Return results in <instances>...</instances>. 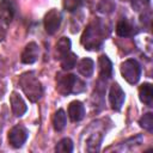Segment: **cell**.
Masks as SVG:
<instances>
[{"mask_svg":"<svg viewBox=\"0 0 153 153\" xmlns=\"http://www.w3.org/2000/svg\"><path fill=\"white\" fill-rule=\"evenodd\" d=\"M105 36V25L99 20L93 22L85 29L81 36V44L87 50H98L102 47Z\"/></svg>","mask_w":153,"mask_h":153,"instance_id":"obj_1","label":"cell"},{"mask_svg":"<svg viewBox=\"0 0 153 153\" xmlns=\"http://www.w3.org/2000/svg\"><path fill=\"white\" fill-rule=\"evenodd\" d=\"M19 85L30 102L35 103L41 99L43 94V87L33 72H26L22 74L19 78Z\"/></svg>","mask_w":153,"mask_h":153,"instance_id":"obj_2","label":"cell"},{"mask_svg":"<svg viewBox=\"0 0 153 153\" xmlns=\"http://www.w3.org/2000/svg\"><path fill=\"white\" fill-rule=\"evenodd\" d=\"M85 82L73 74L57 73L56 75V91L62 96H67L69 93H80L85 90Z\"/></svg>","mask_w":153,"mask_h":153,"instance_id":"obj_3","label":"cell"},{"mask_svg":"<svg viewBox=\"0 0 153 153\" xmlns=\"http://www.w3.org/2000/svg\"><path fill=\"white\" fill-rule=\"evenodd\" d=\"M121 74L127 82L134 85L141 76V67L136 60L128 59L121 63Z\"/></svg>","mask_w":153,"mask_h":153,"instance_id":"obj_4","label":"cell"},{"mask_svg":"<svg viewBox=\"0 0 153 153\" xmlns=\"http://www.w3.org/2000/svg\"><path fill=\"white\" fill-rule=\"evenodd\" d=\"M62 22V13L56 10V8H51L45 16H44V29L49 35H54Z\"/></svg>","mask_w":153,"mask_h":153,"instance_id":"obj_5","label":"cell"},{"mask_svg":"<svg viewBox=\"0 0 153 153\" xmlns=\"http://www.w3.org/2000/svg\"><path fill=\"white\" fill-rule=\"evenodd\" d=\"M29 131L24 126H14L8 133V142L14 148H20L27 140Z\"/></svg>","mask_w":153,"mask_h":153,"instance_id":"obj_6","label":"cell"},{"mask_svg":"<svg viewBox=\"0 0 153 153\" xmlns=\"http://www.w3.org/2000/svg\"><path fill=\"white\" fill-rule=\"evenodd\" d=\"M124 98H126V94H124V91L122 90V87L117 82L112 84L110 87V92H109V100H110L111 108L115 111H120L122 109Z\"/></svg>","mask_w":153,"mask_h":153,"instance_id":"obj_7","label":"cell"},{"mask_svg":"<svg viewBox=\"0 0 153 153\" xmlns=\"http://www.w3.org/2000/svg\"><path fill=\"white\" fill-rule=\"evenodd\" d=\"M10 103H11L12 111H13L14 116H17V117L23 116V115L26 112V110H27V106H26L24 99H23L22 96H20L18 92H16V91H13V92L11 93V96H10Z\"/></svg>","mask_w":153,"mask_h":153,"instance_id":"obj_8","label":"cell"},{"mask_svg":"<svg viewBox=\"0 0 153 153\" xmlns=\"http://www.w3.org/2000/svg\"><path fill=\"white\" fill-rule=\"evenodd\" d=\"M38 55H39L38 45L35 42H30L29 44H26L24 51L22 53V62L26 65H31L37 61Z\"/></svg>","mask_w":153,"mask_h":153,"instance_id":"obj_9","label":"cell"},{"mask_svg":"<svg viewBox=\"0 0 153 153\" xmlns=\"http://www.w3.org/2000/svg\"><path fill=\"white\" fill-rule=\"evenodd\" d=\"M68 116L71 121L73 122H79L84 118L85 116V108L81 102L79 100H73L68 105Z\"/></svg>","mask_w":153,"mask_h":153,"instance_id":"obj_10","label":"cell"},{"mask_svg":"<svg viewBox=\"0 0 153 153\" xmlns=\"http://www.w3.org/2000/svg\"><path fill=\"white\" fill-rule=\"evenodd\" d=\"M98 66H99V74L104 79H109L112 75V63L110 59L106 55H102L98 59Z\"/></svg>","mask_w":153,"mask_h":153,"instance_id":"obj_11","label":"cell"},{"mask_svg":"<svg viewBox=\"0 0 153 153\" xmlns=\"http://www.w3.org/2000/svg\"><path fill=\"white\" fill-rule=\"evenodd\" d=\"M139 98L147 106H152L153 99V88L149 82H145L139 87Z\"/></svg>","mask_w":153,"mask_h":153,"instance_id":"obj_12","label":"cell"},{"mask_svg":"<svg viewBox=\"0 0 153 153\" xmlns=\"http://www.w3.org/2000/svg\"><path fill=\"white\" fill-rule=\"evenodd\" d=\"M93 71H94V62H93V60H91L88 57H85V59H81L78 62V72L82 76L90 78L93 74Z\"/></svg>","mask_w":153,"mask_h":153,"instance_id":"obj_13","label":"cell"},{"mask_svg":"<svg viewBox=\"0 0 153 153\" xmlns=\"http://www.w3.org/2000/svg\"><path fill=\"white\" fill-rule=\"evenodd\" d=\"M13 14H14V11L12 5L7 1H1L0 2V22L10 23L13 18Z\"/></svg>","mask_w":153,"mask_h":153,"instance_id":"obj_14","label":"cell"},{"mask_svg":"<svg viewBox=\"0 0 153 153\" xmlns=\"http://www.w3.org/2000/svg\"><path fill=\"white\" fill-rule=\"evenodd\" d=\"M116 33L120 36V37H128L133 33V26L126 19H121L117 25H116Z\"/></svg>","mask_w":153,"mask_h":153,"instance_id":"obj_15","label":"cell"},{"mask_svg":"<svg viewBox=\"0 0 153 153\" xmlns=\"http://www.w3.org/2000/svg\"><path fill=\"white\" fill-rule=\"evenodd\" d=\"M66 123H67V117H66V114L62 109H59L54 117H53V126H54V129L56 131H61L65 127H66Z\"/></svg>","mask_w":153,"mask_h":153,"instance_id":"obj_16","label":"cell"},{"mask_svg":"<svg viewBox=\"0 0 153 153\" xmlns=\"http://www.w3.org/2000/svg\"><path fill=\"white\" fill-rule=\"evenodd\" d=\"M71 45H72V43H71V39L68 37H61L57 41V43H56V53L59 54L60 59L71 51Z\"/></svg>","mask_w":153,"mask_h":153,"instance_id":"obj_17","label":"cell"},{"mask_svg":"<svg viewBox=\"0 0 153 153\" xmlns=\"http://www.w3.org/2000/svg\"><path fill=\"white\" fill-rule=\"evenodd\" d=\"M76 55L72 51H69L68 54H66L65 56L61 57V67L63 71H69L72 69L75 65H76Z\"/></svg>","mask_w":153,"mask_h":153,"instance_id":"obj_18","label":"cell"},{"mask_svg":"<svg viewBox=\"0 0 153 153\" xmlns=\"http://www.w3.org/2000/svg\"><path fill=\"white\" fill-rule=\"evenodd\" d=\"M55 151L60 153H71L73 151V141L69 137L61 139L55 146Z\"/></svg>","mask_w":153,"mask_h":153,"instance_id":"obj_19","label":"cell"},{"mask_svg":"<svg viewBox=\"0 0 153 153\" xmlns=\"http://www.w3.org/2000/svg\"><path fill=\"white\" fill-rule=\"evenodd\" d=\"M139 124H140L145 130L152 133V131H153V114H152V112L145 114V115L139 120Z\"/></svg>","mask_w":153,"mask_h":153,"instance_id":"obj_20","label":"cell"},{"mask_svg":"<svg viewBox=\"0 0 153 153\" xmlns=\"http://www.w3.org/2000/svg\"><path fill=\"white\" fill-rule=\"evenodd\" d=\"M115 8V2L114 0H102L98 5V11L103 13H110Z\"/></svg>","mask_w":153,"mask_h":153,"instance_id":"obj_21","label":"cell"},{"mask_svg":"<svg viewBox=\"0 0 153 153\" xmlns=\"http://www.w3.org/2000/svg\"><path fill=\"white\" fill-rule=\"evenodd\" d=\"M82 4V0H63V7L68 12H74Z\"/></svg>","mask_w":153,"mask_h":153,"instance_id":"obj_22","label":"cell"},{"mask_svg":"<svg viewBox=\"0 0 153 153\" xmlns=\"http://www.w3.org/2000/svg\"><path fill=\"white\" fill-rule=\"evenodd\" d=\"M149 2H151V0H131V7L136 12L145 11L149 6Z\"/></svg>","mask_w":153,"mask_h":153,"instance_id":"obj_23","label":"cell"},{"mask_svg":"<svg viewBox=\"0 0 153 153\" xmlns=\"http://www.w3.org/2000/svg\"><path fill=\"white\" fill-rule=\"evenodd\" d=\"M5 36H6V30L0 25V42H1V41H4Z\"/></svg>","mask_w":153,"mask_h":153,"instance_id":"obj_24","label":"cell"}]
</instances>
